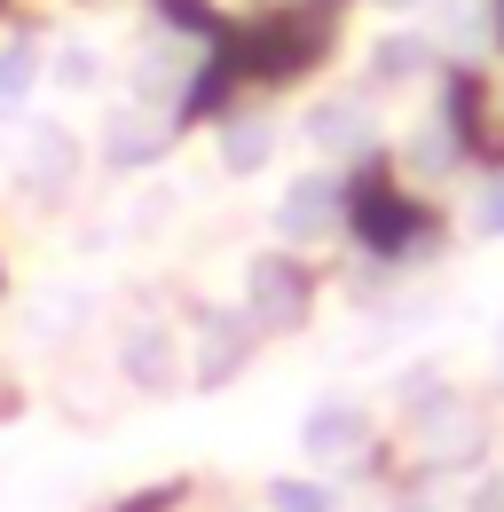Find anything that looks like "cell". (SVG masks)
Wrapping results in <instances>:
<instances>
[{"label":"cell","instance_id":"cell-16","mask_svg":"<svg viewBox=\"0 0 504 512\" xmlns=\"http://www.w3.org/2000/svg\"><path fill=\"white\" fill-rule=\"evenodd\" d=\"M473 237H504V174L481 182V197H473Z\"/></svg>","mask_w":504,"mask_h":512},{"label":"cell","instance_id":"cell-8","mask_svg":"<svg viewBox=\"0 0 504 512\" xmlns=\"http://www.w3.org/2000/svg\"><path fill=\"white\" fill-rule=\"evenodd\" d=\"M276 158V127L268 119H229L221 127V174H260Z\"/></svg>","mask_w":504,"mask_h":512},{"label":"cell","instance_id":"cell-3","mask_svg":"<svg viewBox=\"0 0 504 512\" xmlns=\"http://www.w3.org/2000/svg\"><path fill=\"white\" fill-rule=\"evenodd\" d=\"M119 379L142 386V394H166V386L182 379V339L166 323H134L119 339Z\"/></svg>","mask_w":504,"mask_h":512},{"label":"cell","instance_id":"cell-2","mask_svg":"<svg viewBox=\"0 0 504 512\" xmlns=\"http://www.w3.org/2000/svg\"><path fill=\"white\" fill-rule=\"evenodd\" d=\"M16 182L32 197H63L79 182V134L71 127H32L24 134V158H16Z\"/></svg>","mask_w":504,"mask_h":512},{"label":"cell","instance_id":"cell-10","mask_svg":"<svg viewBox=\"0 0 504 512\" xmlns=\"http://www.w3.org/2000/svg\"><path fill=\"white\" fill-rule=\"evenodd\" d=\"M40 87V40H8L0 48V111H24Z\"/></svg>","mask_w":504,"mask_h":512},{"label":"cell","instance_id":"cell-5","mask_svg":"<svg viewBox=\"0 0 504 512\" xmlns=\"http://www.w3.org/2000/svg\"><path fill=\"white\" fill-rule=\"evenodd\" d=\"M371 434V418L355 410V402H315L308 418H300V457L308 465H339V457H355Z\"/></svg>","mask_w":504,"mask_h":512},{"label":"cell","instance_id":"cell-17","mask_svg":"<svg viewBox=\"0 0 504 512\" xmlns=\"http://www.w3.org/2000/svg\"><path fill=\"white\" fill-rule=\"evenodd\" d=\"M386 8H418V0H386Z\"/></svg>","mask_w":504,"mask_h":512},{"label":"cell","instance_id":"cell-15","mask_svg":"<svg viewBox=\"0 0 504 512\" xmlns=\"http://www.w3.org/2000/svg\"><path fill=\"white\" fill-rule=\"evenodd\" d=\"M79 316H87V300H79V292H56V300L32 308V339H48V331H63V323H79Z\"/></svg>","mask_w":504,"mask_h":512},{"label":"cell","instance_id":"cell-14","mask_svg":"<svg viewBox=\"0 0 504 512\" xmlns=\"http://www.w3.org/2000/svg\"><path fill=\"white\" fill-rule=\"evenodd\" d=\"M166 221H174V190H150V197L126 205V237H158Z\"/></svg>","mask_w":504,"mask_h":512},{"label":"cell","instance_id":"cell-1","mask_svg":"<svg viewBox=\"0 0 504 512\" xmlns=\"http://www.w3.org/2000/svg\"><path fill=\"white\" fill-rule=\"evenodd\" d=\"M331 229H339V182L331 174H300L276 197V237L284 245H323Z\"/></svg>","mask_w":504,"mask_h":512},{"label":"cell","instance_id":"cell-6","mask_svg":"<svg viewBox=\"0 0 504 512\" xmlns=\"http://www.w3.org/2000/svg\"><path fill=\"white\" fill-rule=\"evenodd\" d=\"M245 355H252V316H205L189 379H197V386H221V379H237V371H245Z\"/></svg>","mask_w":504,"mask_h":512},{"label":"cell","instance_id":"cell-12","mask_svg":"<svg viewBox=\"0 0 504 512\" xmlns=\"http://www.w3.org/2000/svg\"><path fill=\"white\" fill-rule=\"evenodd\" d=\"M95 79H103V48H95V40H63L56 48V87L63 95H87Z\"/></svg>","mask_w":504,"mask_h":512},{"label":"cell","instance_id":"cell-4","mask_svg":"<svg viewBox=\"0 0 504 512\" xmlns=\"http://www.w3.org/2000/svg\"><path fill=\"white\" fill-rule=\"evenodd\" d=\"M300 268L292 260H252L245 268V316L252 331H284V323H300Z\"/></svg>","mask_w":504,"mask_h":512},{"label":"cell","instance_id":"cell-11","mask_svg":"<svg viewBox=\"0 0 504 512\" xmlns=\"http://www.w3.org/2000/svg\"><path fill=\"white\" fill-rule=\"evenodd\" d=\"M426 64H434V48H426L418 32H394V40H378V56H371L378 79H418Z\"/></svg>","mask_w":504,"mask_h":512},{"label":"cell","instance_id":"cell-13","mask_svg":"<svg viewBox=\"0 0 504 512\" xmlns=\"http://www.w3.org/2000/svg\"><path fill=\"white\" fill-rule=\"evenodd\" d=\"M268 512H339V497L323 489V481H268Z\"/></svg>","mask_w":504,"mask_h":512},{"label":"cell","instance_id":"cell-7","mask_svg":"<svg viewBox=\"0 0 504 512\" xmlns=\"http://www.w3.org/2000/svg\"><path fill=\"white\" fill-rule=\"evenodd\" d=\"M103 158H111L119 174H142V166H158V158H166V127H158V119L119 111V119L103 127Z\"/></svg>","mask_w":504,"mask_h":512},{"label":"cell","instance_id":"cell-9","mask_svg":"<svg viewBox=\"0 0 504 512\" xmlns=\"http://www.w3.org/2000/svg\"><path fill=\"white\" fill-rule=\"evenodd\" d=\"M308 142L315 150H363V142H371V111H355V103H315Z\"/></svg>","mask_w":504,"mask_h":512}]
</instances>
